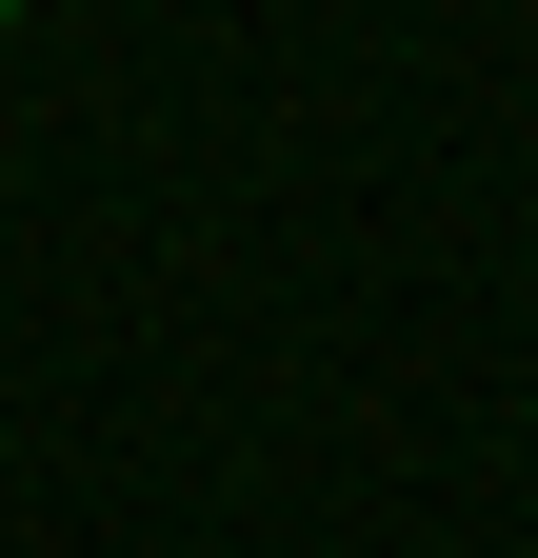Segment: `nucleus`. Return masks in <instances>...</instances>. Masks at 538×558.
Wrapping results in <instances>:
<instances>
[{
	"label": "nucleus",
	"mask_w": 538,
	"mask_h": 558,
	"mask_svg": "<svg viewBox=\"0 0 538 558\" xmlns=\"http://www.w3.org/2000/svg\"><path fill=\"white\" fill-rule=\"evenodd\" d=\"M0 40H21V0H0Z\"/></svg>",
	"instance_id": "nucleus-1"
}]
</instances>
